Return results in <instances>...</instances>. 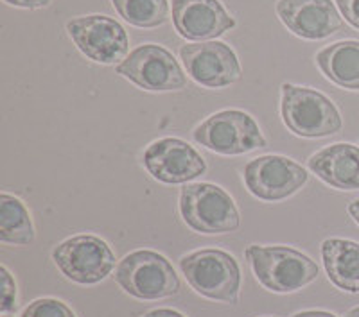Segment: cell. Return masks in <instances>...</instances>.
Listing matches in <instances>:
<instances>
[{"mask_svg":"<svg viewBox=\"0 0 359 317\" xmlns=\"http://www.w3.org/2000/svg\"><path fill=\"white\" fill-rule=\"evenodd\" d=\"M115 253L107 240L81 233L63 240L53 249V262L67 280L78 285H95L115 271Z\"/></svg>","mask_w":359,"mask_h":317,"instance_id":"obj_7","label":"cell"},{"mask_svg":"<svg viewBox=\"0 0 359 317\" xmlns=\"http://www.w3.org/2000/svg\"><path fill=\"white\" fill-rule=\"evenodd\" d=\"M180 59L189 78L203 88H226L243 78L239 57L224 41L210 40L184 45L180 49Z\"/></svg>","mask_w":359,"mask_h":317,"instance_id":"obj_11","label":"cell"},{"mask_svg":"<svg viewBox=\"0 0 359 317\" xmlns=\"http://www.w3.org/2000/svg\"><path fill=\"white\" fill-rule=\"evenodd\" d=\"M142 317H187L175 309H155L144 314Z\"/></svg>","mask_w":359,"mask_h":317,"instance_id":"obj_24","label":"cell"},{"mask_svg":"<svg viewBox=\"0 0 359 317\" xmlns=\"http://www.w3.org/2000/svg\"><path fill=\"white\" fill-rule=\"evenodd\" d=\"M178 208L184 223L200 235H224L241 226L236 201L219 185H185L180 192Z\"/></svg>","mask_w":359,"mask_h":317,"instance_id":"obj_5","label":"cell"},{"mask_svg":"<svg viewBox=\"0 0 359 317\" xmlns=\"http://www.w3.org/2000/svg\"><path fill=\"white\" fill-rule=\"evenodd\" d=\"M0 287H2V301H0V312L11 314L18 307V287L17 280L6 265L0 267Z\"/></svg>","mask_w":359,"mask_h":317,"instance_id":"obj_21","label":"cell"},{"mask_svg":"<svg viewBox=\"0 0 359 317\" xmlns=\"http://www.w3.org/2000/svg\"><path fill=\"white\" fill-rule=\"evenodd\" d=\"M341 17L359 31V0H336Z\"/></svg>","mask_w":359,"mask_h":317,"instance_id":"obj_22","label":"cell"},{"mask_svg":"<svg viewBox=\"0 0 359 317\" xmlns=\"http://www.w3.org/2000/svg\"><path fill=\"white\" fill-rule=\"evenodd\" d=\"M115 283L135 300L158 301L180 293L182 283L168 256L153 249H137L118 260Z\"/></svg>","mask_w":359,"mask_h":317,"instance_id":"obj_4","label":"cell"},{"mask_svg":"<svg viewBox=\"0 0 359 317\" xmlns=\"http://www.w3.org/2000/svg\"><path fill=\"white\" fill-rule=\"evenodd\" d=\"M67 33L79 52L99 65L123 63L130 52L126 29L107 15H86L67 22Z\"/></svg>","mask_w":359,"mask_h":317,"instance_id":"obj_9","label":"cell"},{"mask_svg":"<svg viewBox=\"0 0 359 317\" xmlns=\"http://www.w3.org/2000/svg\"><path fill=\"white\" fill-rule=\"evenodd\" d=\"M20 317H78L76 312L70 309L67 303L56 297H40V300L31 301Z\"/></svg>","mask_w":359,"mask_h":317,"instance_id":"obj_20","label":"cell"},{"mask_svg":"<svg viewBox=\"0 0 359 317\" xmlns=\"http://www.w3.org/2000/svg\"><path fill=\"white\" fill-rule=\"evenodd\" d=\"M118 17L133 27L155 29L171 18L169 0H111Z\"/></svg>","mask_w":359,"mask_h":317,"instance_id":"obj_19","label":"cell"},{"mask_svg":"<svg viewBox=\"0 0 359 317\" xmlns=\"http://www.w3.org/2000/svg\"><path fill=\"white\" fill-rule=\"evenodd\" d=\"M345 317H359V307H354V309L348 310V312L345 314Z\"/></svg>","mask_w":359,"mask_h":317,"instance_id":"obj_27","label":"cell"},{"mask_svg":"<svg viewBox=\"0 0 359 317\" xmlns=\"http://www.w3.org/2000/svg\"><path fill=\"white\" fill-rule=\"evenodd\" d=\"M316 65L336 86L359 90V41L341 40L316 54Z\"/></svg>","mask_w":359,"mask_h":317,"instance_id":"obj_17","label":"cell"},{"mask_svg":"<svg viewBox=\"0 0 359 317\" xmlns=\"http://www.w3.org/2000/svg\"><path fill=\"white\" fill-rule=\"evenodd\" d=\"M178 265L191 289L201 297L226 305L239 303L243 276L233 255L223 249H198L182 256Z\"/></svg>","mask_w":359,"mask_h":317,"instance_id":"obj_2","label":"cell"},{"mask_svg":"<svg viewBox=\"0 0 359 317\" xmlns=\"http://www.w3.org/2000/svg\"><path fill=\"white\" fill-rule=\"evenodd\" d=\"M2 317H13L11 314H2Z\"/></svg>","mask_w":359,"mask_h":317,"instance_id":"obj_28","label":"cell"},{"mask_svg":"<svg viewBox=\"0 0 359 317\" xmlns=\"http://www.w3.org/2000/svg\"><path fill=\"white\" fill-rule=\"evenodd\" d=\"M282 122L300 139H325L341 131L343 118L325 94L284 83L280 88Z\"/></svg>","mask_w":359,"mask_h":317,"instance_id":"obj_3","label":"cell"},{"mask_svg":"<svg viewBox=\"0 0 359 317\" xmlns=\"http://www.w3.org/2000/svg\"><path fill=\"white\" fill-rule=\"evenodd\" d=\"M172 25L189 41L217 40L237 25L221 0H172Z\"/></svg>","mask_w":359,"mask_h":317,"instance_id":"obj_13","label":"cell"},{"mask_svg":"<svg viewBox=\"0 0 359 317\" xmlns=\"http://www.w3.org/2000/svg\"><path fill=\"white\" fill-rule=\"evenodd\" d=\"M275 9L287 31L302 40H325L343 27L341 13L332 0H278Z\"/></svg>","mask_w":359,"mask_h":317,"instance_id":"obj_14","label":"cell"},{"mask_svg":"<svg viewBox=\"0 0 359 317\" xmlns=\"http://www.w3.org/2000/svg\"><path fill=\"white\" fill-rule=\"evenodd\" d=\"M36 240L31 211L24 201L8 192L0 194V242L9 246H31Z\"/></svg>","mask_w":359,"mask_h":317,"instance_id":"obj_18","label":"cell"},{"mask_svg":"<svg viewBox=\"0 0 359 317\" xmlns=\"http://www.w3.org/2000/svg\"><path fill=\"white\" fill-rule=\"evenodd\" d=\"M307 167L323 183L338 190H359V147L332 143L307 160Z\"/></svg>","mask_w":359,"mask_h":317,"instance_id":"obj_15","label":"cell"},{"mask_svg":"<svg viewBox=\"0 0 359 317\" xmlns=\"http://www.w3.org/2000/svg\"><path fill=\"white\" fill-rule=\"evenodd\" d=\"M253 276L266 290L291 294L313 283L320 274L316 262L290 246L252 244L245 251Z\"/></svg>","mask_w":359,"mask_h":317,"instance_id":"obj_1","label":"cell"},{"mask_svg":"<svg viewBox=\"0 0 359 317\" xmlns=\"http://www.w3.org/2000/svg\"><path fill=\"white\" fill-rule=\"evenodd\" d=\"M325 274L336 289L359 294V244L347 239H327L322 242Z\"/></svg>","mask_w":359,"mask_h":317,"instance_id":"obj_16","label":"cell"},{"mask_svg":"<svg viewBox=\"0 0 359 317\" xmlns=\"http://www.w3.org/2000/svg\"><path fill=\"white\" fill-rule=\"evenodd\" d=\"M291 317H338V316L332 312H327V310H302V312L293 314Z\"/></svg>","mask_w":359,"mask_h":317,"instance_id":"obj_25","label":"cell"},{"mask_svg":"<svg viewBox=\"0 0 359 317\" xmlns=\"http://www.w3.org/2000/svg\"><path fill=\"white\" fill-rule=\"evenodd\" d=\"M4 2L20 9H45L49 8L53 0H4Z\"/></svg>","mask_w":359,"mask_h":317,"instance_id":"obj_23","label":"cell"},{"mask_svg":"<svg viewBox=\"0 0 359 317\" xmlns=\"http://www.w3.org/2000/svg\"><path fill=\"white\" fill-rule=\"evenodd\" d=\"M115 72L146 92H180L187 88V72L171 50L156 43L139 45L115 66Z\"/></svg>","mask_w":359,"mask_h":317,"instance_id":"obj_8","label":"cell"},{"mask_svg":"<svg viewBox=\"0 0 359 317\" xmlns=\"http://www.w3.org/2000/svg\"><path fill=\"white\" fill-rule=\"evenodd\" d=\"M243 181L253 197L266 203H278L302 190L309 181V172L286 156L266 155L246 163Z\"/></svg>","mask_w":359,"mask_h":317,"instance_id":"obj_10","label":"cell"},{"mask_svg":"<svg viewBox=\"0 0 359 317\" xmlns=\"http://www.w3.org/2000/svg\"><path fill=\"white\" fill-rule=\"evenodd\" d=\"M146 171L165 185H187L207 172V162L191 143L175 136L151 142L142 156Z\"/></svg>","mask_w":359,"mask_h":317,"instance_id":"obj_12","label":"cell"},{"mask_svg":"<svg viewBox=\"0 0 359 317\" xmlns=\"http://www.w3.org/2000/svg\"><path fill=\"white\" fill-rule=\"evenodd\" d=\"M192 139L221 156L246 155L268 146L255 118L243 110L216 111L194 127Z\"/></svg>","mask_w":359,"mask_h":317,"instance_id":"obj_6","label":"cell"},{"mask_svg":"<svg viewBox=\"0 0 359 317\" xmlns=\"http://www.w3.org/2000/svg\"><path fill=\"white\" fill-rule=\"evenodd\" d=\"M348 213H351V217L354 219V223L359 226V199L352 201V203L348 204Z\"/></svg>","mask_w":359,"mask_h":317,"instance_id":"obj_26","label":"cell"}]
</instances>
